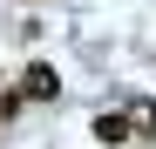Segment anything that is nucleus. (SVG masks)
<instances>
[{
    "label": "nucleus",
    "instance_id": "2",
    "mask_svg": "<svg viewBox=\"0 0 156 149\" xmlns=\"http://www.w3.org/2000/svg\"><path fill=\"white\" fill-rule=\"evenodd\" d=\"M129 136H136L129 115H95V142H102V149H115V142H129Z\"/></svg>",
    "mask_w": 156,
    "mask_h": 149
},
{
    "label": "nucleus",
    "instance_id": "1",
    "mask_svg": "<svg viewBox=\"0 0 156 149\" xmlns=\"http://www.w3.org/2000/svg\"><path fill=\"white\" fill-rule=\"evenodd\" d=\"M61 95V74L48 61H27V74H20V102H55Z\"/></svg>",
    "mask_w": 156,
    "mask_h": 149
}]
</instances>
